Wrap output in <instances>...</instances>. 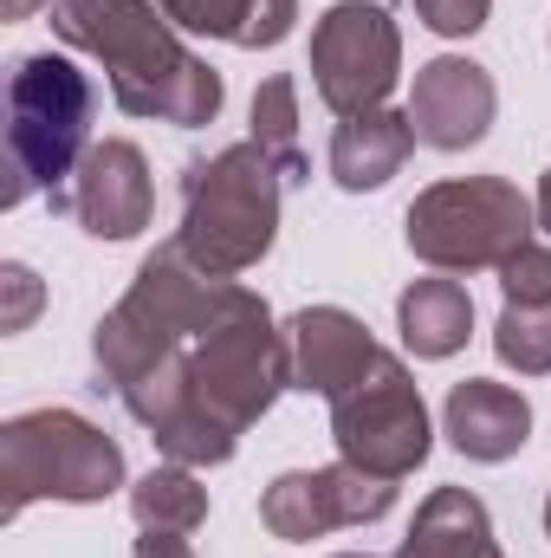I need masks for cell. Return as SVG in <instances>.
I'll return each mask as SVG.
<instances>
[{"label":"cell","mask_w":551,"mask_h":558,"mask_svg":"<svg viewBox=\"0 0 551 558\" xmlns=\"http://www.w3.org/2000/svg\"><path fill=\"white\" fill-rule=\"evenodd\" d=\"M98 390H111L149 441L182 468L234 461L241 435L292 390L273 305L201 274L175 241L137 267L131 292L91 331Z\"/></svg>","instance_id":"cell-1"},{"label":"cell","mask_w":551,"mask_h":558,"mask_svg":"<svg viewBox=\"0 0 551 558\" xmlns=\"http://www.w3.org/2000/svg\"><path fill=\"white\" fill-rule=\"evenodd\" d=\"M52 33L91 52L111 72V98L124 118H156L175 131H201L221 118V72L195 59L175 20L156 0H52Z\"/></svg>","instance_id":"cell-2"},{"label":"cell","mask_w":551,"mask_h":558,"mask_svg":"<svg viewBox=\"0 0 551 558\" xmlns=\"http://www.w3.org/2000/svg\"><path fill=\"white\" fill-rule=\"evenodd\" d=\"M91 78L65 52H26L7 72V189L0 202L20 208L33 195L52 215H72V175L91 156Z\"/></svg>","instance_id":"cell-3"},{"label":"cell","mask_w":551,"mask_h":558,"mask_svg":"<svg viewBox=\"0 0 551 558\" xmlns=\"http://www.w3.org/2000/svg\"><path fill=\"white\" fill-rule=\"evenodd\" d=\"M279 162L260 143H228L182 169V228L175 247L215 279H234L273 254L279 234Z\"/></svg>","instance_id":"cell-4"},{"label":"cell","mask_w":551,"mask_h":558,"mask_svg":"<svg viewBox=\"0 0 551 558\" xmlns=\"http://www.w3.org/2000/svg\"><path fill=\"white\" fill-rule=\"evenodd\" d=\"M124 487V448L72 410H26L0 428V520H20L33 500H111Z\"/></svg>","instance_id":"cell-5"},{"label":"cell","mask_w":551,"mask_h":558,"mask_svg":"<svg viewBox=\"0 0 551 558\" xmlns=\"http://www.w3.org/2000/svg\"><path fill=\"white\" fill-rule=\"evenodd\" d=\"M539 208L506 175H454L421 189L403 215V241L434 274H500L519 247H532Z\"/></svg>","instance_id":"cell-6"},{"label":"cell","mask_w":551,"mask_h":558,"mask_svg":"<svg viewBox=\"0 0 551 558\" xmlns=\"http://www.w3.org/2000/svg\"><path fill=\"white\" fill-rule=\"evenodd\" d=\"M331 441H338V461L383 481H403L428 461V403L403 357L383 351L377 371L331 403Z\"/></svg>","instance_id":"cell-7"},{"label":"cell","mask_w":551,"mask_h":558,"mask_svg":"<svg viewBox=\"0 0 551 558\" xmlns=\"http://www.w3.org/2000/svg\"><path fill=\"white\" fill-rule=\"evenodd\" d=\"M403 72V33L390 20V7L377 0H338L318 13L311 26V85L338 118L377 111L396 92Z\"/></svg>","instance_id":"cell-8"},{"label":"cell","mask_w":551,"mask_h":558,"mask_svg":"<svg viewBox=\"0 0 551 558\" xmlns=\"http://www.w3.org/2000/svg\"><path fill=\"white\" fill-rule=\"evenodd\" d=\"M396 507V481L383 474H364L351 461H331V468H292L279 474L273 487L260 494V526L298 546V539H325L338 526H370Z\"/></svg>","instance_id":"cell-9"},{"label":"cell","mask_w":551,"mask_h":558,"mask_svg":"<svg viewBox=\"0 0 551 558\" xmlns=\"http://www.w3.org/2000/svg\"><path fill=\"white\" fill-rule=\"evenodd\" d=\"M156 215V175L131 137L91 143V156L72 175V221L91 241H137Z\"/></svg>","instance_id":"cell-10"},{"label":"cell","mask_w":551,"mask_h":558,"mask_svg":"<svg viewBox=\"0 0 551 558\" xmlns=\"http://www.w3.org/2000/svg\"><path fill=\"white\" fill-rule=\"evenodd\" d=\"M285 357H292V390L338 403L344 390H357L377 371L383 344L370 338V325L357 312H344V305H305V312L285 318Z\"/></svg>","instance_id":"cell-11"},{"label":"cell","mask_w":551,"mask_h":558,"mask_svg":"<svg viewBox=\"0 0 551 558\" xmlns=\"http://www.w3.org/2000/svg\"><path fill=\"white\" fill-rule=\"evenodd\" d=\"M493 111H500V85L487 65L474 59H428L415 72V92H409V124H415V143L428 149H474V143L493 131Z\"/></svg>","instance_id":"cell-12"},{"label":"cell","mask_w":551,"mask_h":558,"mask_svg":"<svg viewBox=\"0 0 551 558\" xmlns=\"http://www.w3.org/2000/svg\"><path fill=\"white\" fill-rule=\"evenodd\" d=\"M448 422V441L467 454V461H513L526 441H532V403L513 390V384H493V377H467L448 390L441 403Z\"/></svg>","instance_id":"cell-13"},{"label":"cell","mask_w":551,"mask_h":558,"mask_svg":"<svg viewBox=\"0 0 551 558\" xmlns=\"http://www.w3.org/2000/svg\"><path fill=\"white\" fill-rule=\"evenodd\" d=\"M409 156H415L409 111L377 105V111H357V118H344V124L331 131V182H338L344 195H370V189H383L390 175H403Z\"/></svg>","instance_id":"cell-14"},{"label":"cell","mask_w":551,"mask_h":558,"mask_svg":"<svg viewBox=\"0 0 551 558\" xmlns=\"http://www.w3.org/2000/svg\"><path fill=\"white\" fill-rule=\"evenodd\" d=\"M396 331L415 357H454L474 331V292L461 286L454 274H428V279H409L403 299H396Z\"/></svg>","instance_id":"cell-15"},{"label":"cell","mask_w":551,"mask_h":558,"mask_svg":"<svg viewBox=\"0 0 551 558\" xmlns=\"http://www.w3.org/2000/svg\"><path fill=\"white\" fill-rule=\"evenodd\" d=\"M396 558H500V539H493V520H487L480 494L434 487L415 507V526Z\"/></svg>","instance_id":"cell-16"},{"label":"cell","mask_w":551,"mask_h":558,"mask_svg":"<svg viewBox=\"0 0 551 558\" xmlns=\"http://www.w3.org/2000/svg\"><path fill=\"white\" fill-rule=\"evenodd\" d=\"M182 33H201V39H228V46H279L298 20V0H156Z\"/></svg>","instance_id":"cell-17"},{"label":"cell","mask_w":551,"mask_h":558,"mask_svg":"<svg viewBox=\"0 0 551 558\" xmlns=\"http://www.w3.org/2000/svg\"><path fill=\"white\" fill-rule=\"evenodd\" d=\"M131 520H137V533H195L208 520V487L182 461L149 468L131 487Z\"/></svg>","instance_id":"cell-18"},{"label":"cell","mask_w":551,"mask_h":558,"mask_svg":"<svg viewBox=\"0 0 551 558\" xmlns=\"http://www.w3.org/2000/svg\"><path fill=\"white\" fill-rule=\"evenodd\" d=\"M254 143L279 162L285 182H305V175H311L305 143H298V85H292L285 72H273V78L254 92Z\"/></svg>","instance_id":"cell-19"},{"label":"cell","mask_w":551,"mask_h":558,"mask_svg":"<svg viewBox=\"0 0 551 558\" xmlns=\"http://www.w3.org/2000/svg\"><path fill=\"white\" fill-rule=\"evenodd\" d=\"M493 351H500V364L519 371V377H551V299L546 305L506 299V305H500V325H493Z\"/></svg>","instance_id":"cell-20"},{"label":"cell","mask_w":551,"mask_h":558,"mask_svg":"<svg viewBox=\"0 0 551 558\" xmlns=\"http://www.w3.org/2000/svg\"><path fill=\"white\" fill-rule=\"evenodd\" d=\"M500 292L506 299H519V305H546L551 299V247H519L506 267H500Z\"/></svg>","instance_id":"cell-21"},{"label":"cell","mask_w":551,"mask_h":558,"mask_svg":"<svg viewBox=\"0 0 551 558\" xmlns=\"http://www.w3.org/2000/svg\"><path fill=\"white\" fill-rule=\"evenodd\" d=\"M0 331H26L33 325V312H39V299H46V286L33 279V267H20V260H7L0 267Z\"/></svg>","instance_id":"cell-22"},{"label":"cell","mask_w":551,"mask_h":558,"mask_svg":"<svg viewBox=\"0 0 551 558\" xmlns=\"http://www.w3.org/2000/svg\"><path fill=\"white\" fill-rule=\"evenodd\" d=\"M415 13H421L428 33H441V39H467V33L487 26L493 0H415Z\"/></svg>","instance_id":"cell-23"},{"label":"cell","mask_w":551,"mask_h":558,"mask_svg":"<svg viewBox=\"0 0 551 558\" xmlns=\"http://www.w3.org/2000/svg\"><path fill=\"white\" fill-rule=\"evenodd\" d=\"M131 558H195V546H188V533H143Z\"/></svg>","instance_id":"cell-24"},{"label":"cell","mask_w":551,"mask_h":558,"mask_svg":"<svg viewBox=\"0 0 551 558\" xmlns=\"http://www.w3.org/2000/svg\"><path fill=\"white\" fill-rule=\"evenodd\" d=\"M532 208H539V228L551 234V175H539V202Z\"/></svg>","instance_id":"cell-25"},{"label":"cell","mask_w":551,"mask_h":558,"mask_svg":"<svg viewBox=\"0 0 551 558\" xmlns=\"http://www.w3.org/2000/svg\"><path fill=\"white\" fill-rule=\"evenodd\" d=\"M33 7H52V0H0V13H7V20H26Z\"/></svg>","instance_id":"cell-26"},{"label":"cell","mask_w":551,"mask_h":558,"mask_svg":"<svg viewBox=\"0 0 551 558\" xmlns=\"http://www.w3.org/2000/svg\"><path fill=\"white\" fill-rule=\"evenodd\" d=\"M546 539H551V500H546Z\"/></svg>","instance_id":"cell-27"},{"label":"cell","mask_w":551,"mask_h":558,"mask_svg":"<svg viewBox=\"0 0 551 558\" xmlns=\"http://www.w3.org/2000/svg\"><path fill=\"white\" fill-rule=\"evenodd\" d=\"M338 558H370V553H338Z\"/></svg>","instance_id":"cell-28"}]
</instances>
